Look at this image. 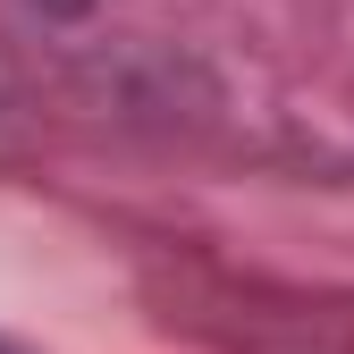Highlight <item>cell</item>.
<instances>
[{
	"label": "cell",
	"mask_w": 354,
	"mask_h": 354,
	"mask_svg": "<svg viewBox=\"0 0 354 354\" xmlns=\"http://www.w3.org/2000/svg\"><path fill=\"white\" fill-rule=\"evenodd\" d=\"M0 354H9V346H0Z\"/></svg>",
	"instance_id": "1"
}]
</instances>
